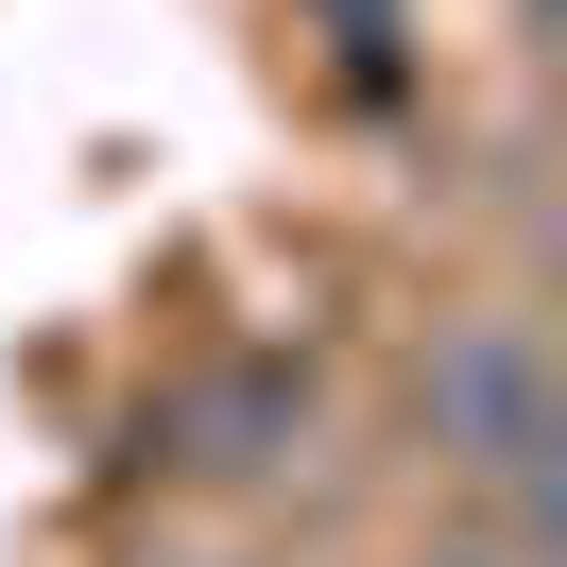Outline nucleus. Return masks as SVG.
I'll return each instance as SVG.
<instances>
[{
    "instance_id": "obj_1",
    "label": "nucleus",
    "mask_w": 567,
    "mask_h": 567,
    "mask_svg": "<svg viewBox=\"0 0 567 567\" xmlns=\"http://www.w3.org/2000/svg\"><path fill=\"white\" fill-rule=\"evenodd\" d=\"M430 430H464V464L482 482H550V379H533V344L516 327H464L447 361H430Z\"/></svg>"
}]
</instances>
